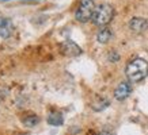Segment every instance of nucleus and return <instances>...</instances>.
<instances>
[{
    "label": "nucleus",
    "instance_id": "nucleus-9",
    "mask_svg": "<svg viewBox=\"0 0 148 135\" xmlns=\"http://www.w3.org/2000/svg\"><path fill=\"white\" fill-rule=\"evenodd\" d=\"M110 38H112V31L109 28H102L98 32V42H101V43H106Z\"/></svg>",
    "mask_w": 148,
    "mask_h": 135
},
{
    "label": "nucleus",
    "instance_id": "nucleus-4",
    "mask_svg": "<svg viewBox=\"0 0 148 135\" xmlns=\"http://www.w3.org/2000/svg\"><path fill=\"white\" fill-rule=\"evenodd\" d=\"M130 90H132V86H130L129 82L122 81L121 84L116 88V90H114V97H116L117 100L122 101V100H125L130 95Z\"/></svg>",
    "mask_w": 148,
    "mask_h": 135
},
{
    "label": "nucleus",
    "instance_id": "nucleus-7",
    "mask_svg": "<svg viewBox=\"0 0 148 135\" xmlns=\"http://www.w3.org/2000/svg\"><path fill=\"white\" fill-rule=\"evenodd\" d=\"M61 49H63V53L65 54V55H71V57H73V55H79V54L82 53L80 47H79L76 43H73L72 41L64 42L63 46H61Z\"/></svg>",
    "mask_w": 148,
    "mask_h": 135
},
{
    "label": "nucleus",
    "instance_id": "nucleus-1",
    "mask_svg": "<svg viewBox=\"0 0 148 135\" xmlns=\"http://www.w3.org/2000/svg\"><path fill=\"white\" fill-rule=\"evenodd\" d=\"M148 74V62L143 58L132 59L126 66V76L132 82L144 80Z\"/></svg>",
    "mask_w": 148,
    "mask_h": 135
},
{
    "label": "nucleus",
    "instance_id": "nucleus-6",
    "mask_svg": "<svg viewBox=\"0 0 148 135\" xmlns=\"http://www.w3.org/2000/svg\"><path fill=\"white\" fill-rule=\"evenodd\" d=\"M129 27H130V30L135 32H144L147 30L148 23L144 18H133L129 22Z\"/></svg>",
    "mask_w": 148,
    "mask_h": 135
},
{
    "label": "nucleus",
    "instance_id": "nucleus-5",
    "mask_svg": "<svg viewBox=\"0 0 148 135\" xmlns=\"http://www.w3.org/2000/svg\"><path fill=\"white\" fill-rule=\"evenodd\" d=\"M14 32L12 22L7 18H0V36L1 38H10Z\"/></svg>",
    "mask_w": 148,
    "mask_h": 135
},
{
    "label": "nucleus",
    "instance_id": "nucleus-2",
    "mask_svg": "<svg viewBox=\"0 0 148 135\" xmlns=\"http://www.w3.org/2000/svg\"><path fill=\"white\" fill-rule=\"evenodd\" d=\"M114 16V9L110 4H99L95 7L94 15H92V22L97 26H106Z\"/></svg>",
    "mask_w": 148,
    "mask_h": 135
},
{
    "label": "nucleus",
    "instance_id": "nucleus-8",
    "mask_svg": "<svg viewBox=\"0 0 148 135\" xmlns=\"http://www.w3.org/2000/svg\"><path fill=\"white\" fill-rule=\"evenodd\" d=\"M63 116H61V113L58 112H52L48 116V123L52 124V126H61L63 124Z\"/></svg>",
    "mask_w": 148,
    "mask_h": 135
},
{
    "label": "nucleus",
    "instance_id": "nucleus-10",
    "mask_svg": "<svg viewBox=\"0 0 148 135\" xmlns=\"http://www.w3.org/2000/svg\"><path fill=\"white\" fill-rule=\"evenodd\" d=\"M101 135H113V134H110V132H102Z\"/></svg>",
    "mask_w": 148,
    "mask_h": 135
},
{
    "label": "nucleus",
    "instance_id": "nucleus-3",
    "mask_svg": "<svg viewBox=\"0 0 148 135\" xmlns=\"http://www.w3.org/2000/svg\"><path fill=\"white\" fill-rule=\"evenodd\" d=\"M95 11V4L92 0H82L80 5L77 8L76 14H75V18L82 23L88 22L90 19H92V15H94Z\"/></svg>",
    "mask_w": 148,
    "mask_h": 135
}]
</instances>
